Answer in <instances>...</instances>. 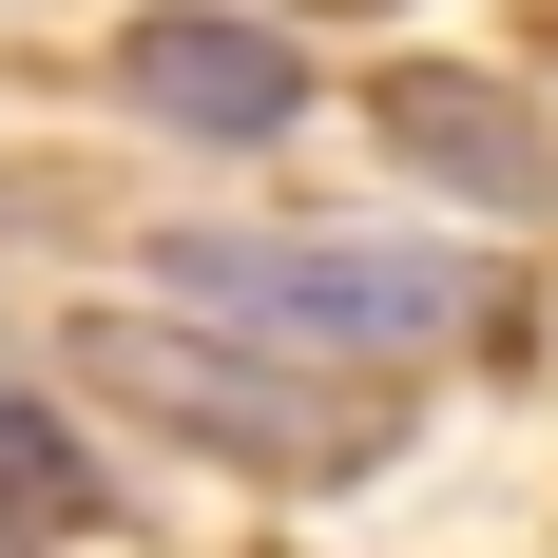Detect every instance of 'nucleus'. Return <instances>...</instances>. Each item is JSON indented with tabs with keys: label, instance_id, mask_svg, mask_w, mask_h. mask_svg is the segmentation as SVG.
<instances>
[{
	"label": "nucleus",
	"instance_id": "1",
	"mask_svg": "<svg viewBox=\"0 0 558 558\" xmlns=\"http://www.w3.org/2000/svg\"><path fill=\"white\" fill-rule=\"evenodd\" d=\"M155 308L308 347V366H366V386L444 366V347H520V270L501 251H444V231H173Z\"/></svg>",
	"mask_w": 558,
	"mask_h": 558
},
{
	"label": "nucleus",
	"instance_id": "2",
	"mask_svg": "<svg viewBox=\"0 0 558 558\" xmlns=\"http://www.w3.org/2000/svg\"><path fill=\"white\" fill-rule=\"evenodd\" d=\"M77 366H97L135 424L251 462V482H366V462L404 444V386H366V366H289V347H251V328H193V308H97Z\"/></svg>",
	"mask_w": 558,
	"mask_h": 558
},
{
	"label": "nucleus",
	"instance_id": "3",
	"mask_svg": "<svg viewBox=\"0 0 558 558\" xmlns=\"http://www.w3.org/2000/svg\"><path fill=\"white\" fill-rule=\"evenodd\" d=\"M116 97L155 116V135H193V155H270L289 116H308V58H289V20H231V0H155V20L116 39Z\"/></svg>",
	"mask_w": 558,
	"mask_h": 558
},
{
	"label": "nucleus",
	"instance_id": "4",
	"mask_svg": "<svg viewBox=\"0 0 558 558\" xmlns=\"http://www.w3.org/2000/svg\"><path fill=\"white\" fill-rule=\"evenodd\" d=\"M386 155L444 193V213H558V135L520 77H482V58H404L386 77Z\"/></svg>",
	"mask_w": 558,
	"mask_h": 558
},
{
	"label": "nucleus",
	"instance_id": "5",
	"mask_svg": "<svg viewBox=\"0 0 558 558\" xmlns=\"http://www.w3.org/2000/svg\"><path fill=\"white\" fill-rule=\"evenodd\" d=\"M97 520H116V501H97V462L58 444L20 386H0V539H97Z\"/></svg>",
	"mask_w": 558,
	"mask_h": 558
}]
</instances>
